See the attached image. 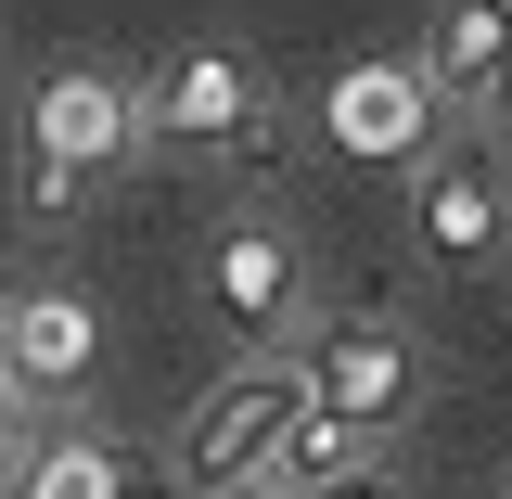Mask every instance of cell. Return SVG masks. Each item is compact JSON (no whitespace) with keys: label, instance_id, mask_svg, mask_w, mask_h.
<instances>
[{"label":"cell","instance_id":"1","mask_svg":"<svg viewBox=\"0 0 512 499\" xmlns=\"http://www.w3.org/2000/svg\"><path fill=\"white\" fill-rule=\"evenodd\" d=\"M295 423H308V372L269 346V359H231V372L192 397L180 423V487L192 499H231V487H269V461L295 448Z\"/></svg>","mask_w":512,"mask_h":499},{"label":"cell","instance_id":"2","mask_svg":"<svg viewBox=\"0 0 512 499\" xmlns=\"http://www.w3.org/2000/svg\"><path fill=\"white\" fill-rule=\"evenodd\" d=\"M128 141H141V90H128V77H103V64L39 77V90H26V205L64 218V192H90Z\"/></svg>","mask_w":512,"mask_h":499},{"label":"cell","instance_id":"3","mask_svg":"<svg viewBox=\"0 0 512 499\" xmlns=\"http://www.w3.org/2000/svg\"><path fill=\"white\" fill-rule=\"evenodd\" d=\"M308 372V410L320 423H346V436H384V423H410V397H423V346H410V320H320V346L295 359Z\"/></svg>","mask_w":512,"mask_h":499},{"label":"cell","instance_id":"4","mask_svg":"<svg viewBox=\"0 0 512 499\" xmlns=\"http://www.w3.org/2000/svg\"><path fill=\"white\" fill-rule=\"evenodd\" d=\"M205 320H218L244 359H269V346L308 320V244H295L282 218H231L218 256H205Z\"/></svg>","mask_w":512,"mask_h":499},{"label":"cell","instance_id":"5","mask_svg":"<svg viewBox=\"0 0 512 499\" xmlns=\"http://www.w3.org/2000/svg\"><path fill=\"white\" fill-rule=\"evenodd\" d=\"M256 116H269V90H256V64L218 52V39H205V52H180L154 90H141V141H167V154H231Z\"/></svg>","mask_w":512,"mask_h":499},{"label":"cell","instance_id":"6","mask_svg":"<svg viewBox=\"0 0 512 499\" xmlns=\"http://www.w3.org/2000/svg\"><path fill=\"white\" fill-rule=\"evenodd\" d=\"M333 154H372V167H423L436 154V90H423V64H346L333 77Z\"/></svg>","mask_w":512,"mask_h":499},{"label":"cell","instance_id":"7","mask_svg":"<svg viewBox=\"0 0 512 499\" xmlns=\"http://www.w3.org/2000/svg\"><path fill=\"white\" fill-rule=\"evenodd\" d=\"M103 372V308L90 295H13L0 308V384L39 410V397H77Z\"/></svg>","mask_w":512,"mask_h":499},{"label":"cell","instance_id":"8","mask_svg":"<svg viewBox=\"0 0 512 499\" xmlns=\"http://www.w3.org/2000/svg\"><path fill=\"white\" fill-rule=\"evenodd\" d=\"M410 231H423V256H448V269L500 256V231H512L500 154H423V205H410Z\"/></svg>","mask_w":512,"mask_h":499},{"label":"cell","instance_id":"9","mask_svg":"<svg viewBox=\"0 0 512 499\" xmlns=\"http://www.w3.org/2000/svg\"><path fill=\"white\" fill-rule=\"evenodd\" d=\"M500 52H512V0H436V26H423V90H436V103H487Z\"/></svg>","mask_w":512,"mask_h":499},{"label":"cell","instance_id":"10","mask_svg":"<svg viewBox=\"0 0 512 499\" xmlns=\"http://www.w3.org/2000/svg\"><path fill=\"white\" fill-rule=\"evenodd\" d=\"M346 474H372V436H346V423H295V448H282V461H269V487L282 499H308V487H346Z\"/></svg>","mask_w":512,"mask_h":499},{"label":"cell","instance_id":"11","mask_svg":"<svg viewBox=\"0 0 512 499\" xmlns=\"http://www.w3.org/2000/svg\"><path fill=\"white\" fill-rule=\"evenodd\" d=\"M13 474H26V499H116V461H103L90 436H64V448H26Z\"/></svg>","mask_w":512,"mask_h":499},{"label":"cell","instance_id":"12","mask_svg":"<svg viewBox=\"0 0 512 499\" xmlns=\"http://www.w3.org/2000/svg\"><path fill=\"white\" fill-rule=\"evenodd\" d=\"M26 448H39V436H26V397H13V384H0V474H13V461H26Z\"/></svg>","mask_w":512,"mask_h":499},{"label":"cell","instance_id":"13","mask_svg":"<svg viewBox=\"0 0 512 499\" xmlns=\"http://www.w3.org/2000/svg\"><path fill=\"white\" fill-rule=\"evenodd\" d=\"M487 116H512V52H500V77H487Z\"/></svg>","mask_w":512,"mask_h":499},{"label":"cell","instance_id":"14","mask_svg":"<svg viewBox=\"0 0 512 499\" xmlns=\"http://www.w3.org/2000/svg\"><path fill=\"white\" fill-rule=\"evenodd\" d=\"M231 499H282V487H231Z\"/></svg>","mask_w":512,"mask_h":499},{"label":"cell","instance_id":"15","mask_svg":"<svg viewBox=\"0 0 512 499\" xmlns=\"http://www.w3.org/2000/svg\"><path fill=\"white\" fill-rule=\"evenodd\" d=\"M0 308H13V295H0Z\"/></svg>","mask_w":512,"mask_h":499},{"label":"cell","instance_id":"16","mask_svg":"<svg viewBox=\"0 0 512 499\" xmlns=\"http://www.w3.org/2000/svg\"><path fill=\"white\" fill-rule=\"evenodd\" d=\"M500 499H512V487H500Z\"/></svg>","mask_w":512,"mask_h":499}]
</instances>
